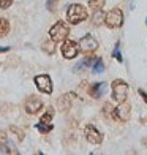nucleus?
<instances>
[{
  "instance_id": "obj_16",
  "label": "nucleus",
  "mask_w": 147,
  "mask_h": 155,
  "mask_svg": "<svg viewBox=\"0 0 147 155\" xmlns=\"http://www.w3.org/2000/svg\"><path fill=\"white\" fill-rule=\"evenodd\" d=\"M35 128H37L40 133H43V135H46V133H49V131L52 130V125H51V122H49V124L40 122V124H37V125H35Z\"/></svg>"
},
{
  "instance_id": "obj_5",
  "label": "nucleus",
  "mask_w": 147,
  "mask_h": 155,
  "mask_svg": "<svg viewBox=\"0 0 147 155\" xmlns=\"http://www.w3.org/2000/svg\"><path fill=\"white\" fill-rule=\"evenodd\" d=\"M60 51L65 59H74L79 54V45L73 40H64V45H62Z\"/></svg>"
},
{
  "instance_id": "obj_10",
  "label": "nucleus",
  "mask_w": 147,
  "mask_h": 155,
  "mask_svg": "<svg viewBox=\"0 0 147 155\" xmlns=\"http://www.w3.org/2000/svg\"><path fill=\"white\" fill-rule=\"evenodd\" d=\"M114 117L117 120L127 122L130 119V104L127 101H120V104L114 109Z\"/></svg>"
},
{
  "instance_id": "obj_2",
  "label": "nucleus",
  "mask_w": 147,
  "mask_h": 155,
  "mask_svg": "<svg viewBox=\"0 0 147 155\" xmlns=\"http://www.w3.org/2000/svg\"><path fill=\"white\" fill-rule=\"evenodd\" d=\"M70 35V27L65 21H57L51 29H49V37L54 43H60V41H64L68 38Z\"/></svg>"
},
{
  "instance_id": "obj_8",
  "label": "nucleus",
  "mask_w": 147,
  "mask_h": 155,
  "mask_svg": "<svg viewBox=\"0 0 147 155\" xmlns=\"http://www.w3.org/2000/svg\"><path fill=\"white\" fill-rule=\"evenodd\" d=\"M86 139L89 141L90 144H101L103 135H101V131L98 130L95 125L89 124V125L86 127Z\"/></svg>"
},
{
  "instance_id": "obj_24",
  "label": "nucleus",
  "mask_w": 147,
  "mask_h": 155,
  "mask_svg": "<svg viewBox=\"0 0 147 155\" xmlns=\"http://www.w3.org/2000/svg\"><path fill=\"white\" fill-rule=\"evenodd\" d=\"M11 131H15L16 133V135H18V138L21 139V141H22L24 139V131L22 130H19V128H16V127H11V128H10Z\"/></svg>"
},
{
  "instance_id": "obj_9",
  "label": "nucleus",
  "mask_w": 147,
  "mask_h": 155,
  "mask_svg": "<svg viewBox=\"0 0 147 155\" xmlns=\"http://www.w3.org/2000/svg\"><path fill=\"white\" fill-rule=\"evenodd\" d=\"M24 108H25L27 114H37V112L41 111V108H43V101H41L38 97L33 95V97H29V98L25 100Z\"/></svg>"
},
{
  "instance_id": "obj_6",
  "label": "nucleus",
  "mask_w": 147,
  "mask_h": 155,
  "mask_svg": "<svg viewBox=\"0 0 147 155\" xmlns=\"http://www.w3.org/2000/svg\"><path fill=\"white\" fill-rule=\"evenodd\" d=\"M79 49H82L84 52H93L98 49V41L95 40L93 35H84V37L79 40Z\"/></svg>"
},
{
  "instance_id": "obj_7",
  "label": "nucleus",
  "mask_w": 147,
  "mask_h": 155,
  "mask_svg": "<svg viewBox=\"0 0 147 155\" xmlns=\"http://www.w3.org/2000/svg\"><path fill=\"white\" fill-rule=\"evenodd\" d=\"M35 84L40 92L43 94H52V81L47 74H38L35 76Z\"/></svg>"
},
{
  "instance_id": "obj_1",
  "label": "nucleus",
  "mask_w": 147,
  "mask_h": 155,
  "mask_svg": "<svg viewBox=\"0 0 147 155\" xmlns=\"http://www.w3.org/2000/svg\"><path fill=\"white\" fill-rule=\"evenodd\" d=\"M67 19H68V22L73 24V25L79 24V22H82V21L87 19V10L84 8L82 5H79V3L70 5L68 10H67Z\"/></svg>"
},
{
  "instance_id": "obj_23",
  "label": "nucleus",
  "mask_w": 147,
  "mask_h": 155,
  "mask_svg": "<svg viewBox=\"0 0 147 155\" xmlns=\"http://www.w3.org/2000/svg\"><path fill=\"white\" fill-rule=\"evenodd\" d=\"M13 3V0H0V8L2 10H6V8H10Z\"/></svg>"
},
{
  "instance_id": "obj_20",
  "label": "nucleus",
  "mask_w": 147,
  "mask_h": 155,
  "mask_svg": "<svg viewBox=\"0 0 147 155\" xmlns=\"http://www.w3.org/2000/svg\"><path fill=\"white\" fill-rule=\"evenodd\" d=\"M104 114H109L111 117H114V108H113V104H111V103H106V104H104ZM116 119V117H114Z\"/></svg>"
},
{
  "instance_id": "obj_17",
  "label": "nucleus",
  "mask_w": 147,
  "mask_h": 155,
  "mask_svg": "<svg viewBox=\"0 0 147 155\" xmlns=\"http://www.w3.org/2000/svg\"><path fill=\"white\" fill-rule=\"evenodd\" d=\"M103 5H104V0H89V6H90L93 11H95V10H101Z\"/></svg>"
},
{
  "instance_id": "obj_27",
  "label": "nucleus",
  "mask_w": 147,
  "mask_h": 155,
  "mask_svg": "<svg viewBox=\"0 0 147 155\" xmlns=\"http://www.w3.org/2000/svg\"><path fill=\"white\" fill-rule=\"evenodd\" d=\"M145 24H147V19H145Z\"/></svg>"
},
{
  "instance_id": "obj_4",
  "label": "nucleus",
  "mask_w": 147,
  "mask_h": 155,
  "mask_svg": "<svg viewBox=\"0 0 147 155\" xmlns=\"http://www.w3.org/2000/svg\"><path fill=\"white\" fill-rule=\"evenodd\" d=\"M104 24H106L109 29H117V27H120L123 24V13H122V10L114 8V10H111L109 13H106V15H104Z\"/></svg>"
},
{
  "instance_id": "obj_14",
  "label": "nucleus",
  "mask_w": 147,
  "mask_h": 155,
  "mask_svg": "<svg viewBox=\"0 0 147 155\" xmlns=\"http://www.w3.org/2000/svg\"><path fill=\"white\" fill-rule=\"evenodd\" d=\"M10 32V22L3 18H0V38L5 37V35H8Z\"/></svg>"
},
{
  "instance_id": "obj_18",
  "label": "nucleus",
  "mask_w": 147,
  "mask_h": 155,
  "mask_svg": "<svg viewBox=\"0 0 147 155\" xmlns=\"http://www.w3.org/2000/svg\"><path fill=\"white\" fill-rule=\"evenodd\" d=\"M52 116H54V109H52V108H49V109H47V112H44V114L41 116V120H40V122L49 124V122L52 120Z\"/></svg>"
},
{
  "instance_id": "obj_26",
  "label": "nucleus",
  "mask_w": 147,
  "mask_h": 155,
  "mask_svg": "<svg viewBox=\"0 0 147 155\" xmlns=\"http://www.w3.org/2000/svg\"><path fill=\"white\" fill-rule=\"evenodd\" d=\"M8 51H10V48H6V46L5 48H0V52H8Z\"/></svg>"
},
{
  "instance_id": "obj_12",
  "label": "nucleus",
  "mask_w": 147,
  "mask_h": 155,
  "mask_svg": "<svg viewBox=\"0 0 147 155\" xmlns=\"http://www.w3.org/2000/svg\"><path fill=\"white\" fill-rule=\"evenodd\" d=\"M0 152L2 153H11V155L19 153L18 149H16V146L13 144L10 139H2L0 141Z\"/></svg>"
},
{
  "instance_id": "obj_21",
  "label": "nucleus",
  "mask_w": 147,
  "mask_h": 155,
  "mask_svg": "<svg viewBox=\"0 0 147 155\" xmlns=\"http://www.w3.org/2000/svg\"><path fill=\"white\" fill-rule=\"evenodd\" d=\"M55 6H57V0H47L46 2V8L49 11H55Z\"/></svg>"
},
{
  "instance_id": "obj_22",
  "label": "nucleus",
  "mask_w": 147,
  "mask_h": 155,
  "mask_svg": "<svg viewBox=\"0 0 147 155\" xmlns=\"http://www.w3.org/2000/svg\"><path fill=\"white\" fill-rule=\"evenodd\" d=\"M113 55L119 60V62H123V57H122V54H120V51H119V45L114 48V51H113Z\"/></svg>"
},
{
  "instance_id": "obj_11",
  "label": "nucleus",
  "mask_w": 147,
  "mask_h": 155,
  "mask_svg": "<svg viewBox=\"0 0 147 155\" xmlns=\"http://www.w3.org/2000/svg\"><path fill=\"white\" fill-rule=\"evenodd\" d=\"M106 92H108V84H106V82L92 84V86H90V89H89V94L92 95L93 98H100V97H103Z\"/></svg>"
},
{
  "instance_id": "obj_13",
  "label": "nucleus",
  "mask_w": 147,
  "mask_h": 155,
  "mask_svg": "<svg viewBox=\"0 0 147 155\" xmlns=\"http://www.w3.org/2000/svg\"><path fill=\"white\" fill-rule=\"evenodd\" d=\"M103 22H104V13H103V10H95L93 18H92V24L93 25H100Z\"/></svg>"
},
{
  "instance_id": "obj_15",
  "label": "nucleus",
  "mask_w": 147,
  "mask_h": 155,
  "mask_svg": "<svg viewBox=\"0 0 147 155\" xmlns=\"http://www.w3.org/2000/svg\"><path fill=\"white\" fill-rule=\"evenodd\" d=\"M92 70H93L95 74H101V73L104 71V63H103V60H101V59H96V60L93 62V65H92Z\"/></svg>"
},
{
  "instance_id": "obj_19",
  "label": "nucleus",
  "mask_w": 147,
  "mask_h": 155,
  "mask_svg": "<svg viewBox=\"0 0 147 155\" xmlns=\"http://www.w3.org/2000/svg\"><path fill=\"white\" fill-rule=\"evenodd\" d=\"M43 51H46L47 54H54L55 48H54V41L51 40V43H44L43 45Z\"/></svg>"
},
{
  "instance_id": "obj_25",
  "label": "nucleus",
  "mask_w": 147,
  "mask_h": 155,
  "mask_svg": "<svg viewBox=\"0 0 147 155\" xmlns=\"http://www.w3.org/2000/svg\"><path fill=\"white\" fill-rule=\"evenodd\" d=\"M139 95H141V97L144 98V101H145V104H147V94L144 92V90H139Z\"/></svg>"
},
{
  "instance_id": "obj_3",
  "label": "nucleus",
  "mask_w": 147,
  "mask_h": 155,
  "mask_svg": "<svg viewBox=\"0 0 147 155\" xmlns=\"http://www.w3.org/2000/svg\"><path fill=\"white\" fill-rule=\"evenodd\" d=\"M111 89H113V98L116 101H125L127 100V95H128V84L122 81V79H116L113 81V86H111Z\"/></svg>"
}]
</instances>
